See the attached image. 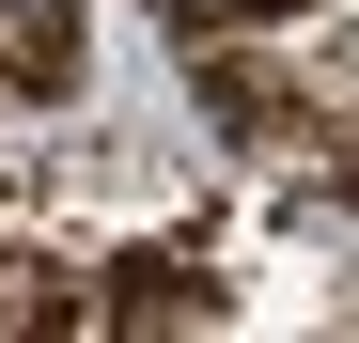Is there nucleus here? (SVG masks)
Here are the masks:
<instances>
[{
  "mask_svg": "<svg viewBox=\"0 0 359 343\" xmlns=\"http://www.w3.org/2000/svg\"><path fill=\"white\" fill-rule=\"evenodd\" d=\"M94 312H109V328H219L234 297H219L203 265H109V281H94Z\"/></svg>",
  "mask_w": 359,
  "mask_h": 343,
  "instance_id": "obj_1",
  "label": "nucleus"
},
{
  "mask_svg": "<svg viewBox=\"0 0 359 343\" xmlns=\"http://www.w3.org/2000/svg\"><path fill=\"white\" fill-rule=\"evenodd\" d=\"M79 328H109V312H94L47 250H0V343H79Z\"/></svg>",
  "mask_w": 359,
  "mask_h": 343,
  "instance_id": "obj_2",
  "label": "nucleus"
},
{
  "mask_svg": "<svg viewBox=\"0 0 359 343\" xmlns=\"http://www.w3.org/2000/svg\"><path fill=\"white\" fill-rule=\"evenodd\" d=\"M313 156H328V188H344V203H359V141H313Z\"/></svg>",
  "mask_w": 359,
  "mask_h": 343,
  "instance_id": "obj_3",
  "label": "nucleus"
}]
</instances>
